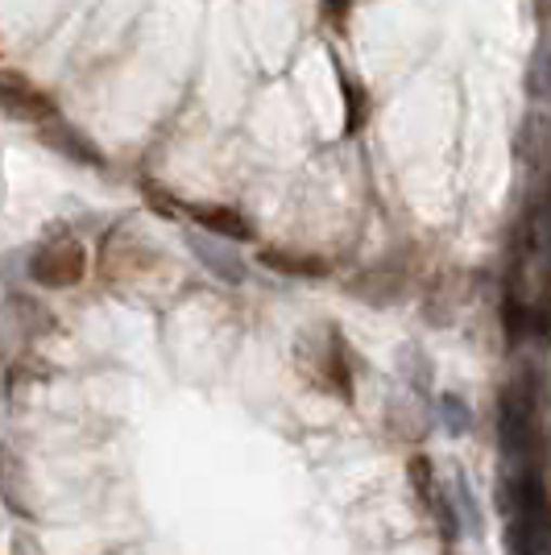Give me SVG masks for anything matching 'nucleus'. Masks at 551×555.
Here are the masks:
<instances>
[{"label": "nucleus", "instance_id": "1", "mask_svg": "<svg viewBox=\"0 0 551 555\" xmlns=\"http://www.w3.org/2000/svg\"><path fill=\"white\" fill-rule=\"evenodd\" d=\"M84 266H88V254L75 236H59V241H47L29 254V278L47 291H67L84 278Z\"/></svg>", "mask_w": 551, "mask_h": 555}, {"label": "nucleus", "instance_id": "2", "mask_svg": "<svg viewBox=\"0 0 551 555\" xmlns=\"http://www.w3.org/2000/svg\"><path fill=\"white\" fill-rule=\"evenodd\" d=\"M0 113L9 120L25 125H47L50 116H59V104L42 88H34L17 70H0Z\"/></svg>", "mask_w": 551, "mask_h": 555}, {"label": "nucleus", "instance_id": "3", "mask_svg": "<svg viewBox=\"0 0 551 555\" xmlns=\"http://www.w3.org/2000/svg\"><path fill=\"white\" fill-rule=\"evenodd\" d=\"M38 133H42V141H47L54 154H63V158H71L75 166H92V170H108V158H104V150L95 145L79 125H71V120H63V116H50L47 125H38Z\"/></svg>", "mask_w": 551, "mask_h": 555}, {"label": "nucleus", "instance_id": "4", "mask_svg": "<svg viewBox=\"0 0 551 555\" xmlns=\"http://www.w3.org/2000/svg\"><path fill=\"white\" fill-rule=\"evenodd\" d=\"M42 327H47V315H42L38 302H29V299L0 302V357H4V361L17 357L25 340L38 336Z\"/></svg>", "mask_w": 551, "mask_h": 555}, {"label": "nucleus", "instance_id": "5", "mask_svg": "<svg viewBox=\"0 0 551 555\" xmlns=\"http://www.w3.org/2000/svg\"><path fill=\"white\" fill-rule=\"evenodd\" d=\"M187 245H191V254L204 261V270L212 278H220V282H229V286H241L245 282V261L232 254L229 245H220L216 236H207V232H200V229H191L187 232Z\"/></svg>", "mask_w": 551, "mask_h": 555}, {"label": "nucleus", "instance_id": "6", "mask_svg": "<svg viewBox=\"0 0 551 555\" xmlns=\"http://www.w3.org/2000/svg\"><path fill=\"white\" fill-rule=\"evenodd\" d=\"M348 295L373 302V307L398 302L402 295H407V270H398V266H386V261H382V266L366 270L357 282H348Z\"/></svg>", "mask_w": 551, "mask_h": 555}, {"label": "nucleus", "instance_id": "7", "mask_svg": "<svg viewBox=\"0 0 551 555\" xmlns=\"http://www.w3.org/2000/svg\"><path fill=\"white\" fill-rule=\"evenodd\" d=\"M200 232L216 236V241H253V224L241 208H229V204H195L191 208Z\"/></svg>", "mask_w": 551, "mask_h": 555}, {"label": "nucleus", "instance_id": "8", "mask_svg": "<svg viewBox=\"0 0 551 555\" xmlns=\"http://www.w3.org/2000/svg\"><path fill=\"white\" fill-rule=\"evenodd\" d=\"M257 261L266 270H274L282 278H323L328 274V261L316 254H291V249H261Z\"/></svg>", "mask_w": 551, "mask_h": 555}, {"label": "nucleus", "instance_id": "9", "mask_svg": "<svg viewBox=\"0 0 551 555\" xmlns=\"http://www.w3.org/2000/svg\"><path fill=\"white\" fill-rule=\"evenodd\" d=\"M336 70H341V92H345V108H348L345 133H357L369 116V92H366V83H361V79H353L345 67H336Z\"/></svg>", "mask_w": 551, "mask_h": 555}, {"label": "nucleus", "instance_id": "10", "mask_svg": "<svg viewBox=\"0 0 551 555\" xmlns=\"http://www.w3.org/2000/svg\"><path fill=\"white\" fill-rule=\"evenodd\" d=\"M439 423L448 436H469L473 431V411L460 393H439Z\"/></svg>", "mask_w": 551, "mask_h": 555}, {"label": "nucleus", "instance_id": "11", "mask_svg": "<svg viewBox=\"0 0 551 555\" xmlns=\"http://www.w3.org/2000/svg\"><path fill=\"white\" fill-rule=\"evenodd\" d=\"M402 373H407L411 390H419V393L432 390V361L423 357V348H407V352H402Z\"/></svg>", "mask_w": 551, "mask_h": 555}, {"label": "nucleus", "instance_id": "12", "mask_svg": "<svg viewBox=\"0 0 551 555\" xmlns=\"http://www.w3.org/2000/svg\"><path fill=\"white\" fill-rule=\"evenodd\" d=\"M448 498H457L460 502V509H464V527L469 531H482V514H477V502H473V493H469V477L464 473H452V493Z\"/></svg>", "mask_w": 551, "mask_h": 555}, {"label": "nucleus", "instance_id": "13", "mask_svg": "<svg viewBox=\"0 0 551 555\" xmlns=\"http://www.w3.org/2000/svg\"><path fill=\"white\" fill-rule=\"evenodd\" d=\"M348 9H353V0H328V17H332V22L341 25L345 22V13Z\"/></svg>", "mask_w": 551, "mask_h": 555}, {"label": "nucleus", "instance_id": "14", "mask_svg": "<svg viewBox=\"0 0 551 555\" xmlns=\"http://www.w3.org/2000/svg\"><path fill=\"white\" fill-rule=\"evenodd\" d=\"M17 555H42V552H38L34 539H22V534H17Z\"/></svg>", "mask_w": 551, "mask_h": 555}]
</instances>
